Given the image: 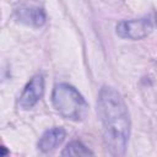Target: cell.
Here are the masks:
<instances>
[{
    "mask_svg": "<svg viewBox=\"0 0 157 157\" xmlns=\"http://www.w3.org/2000/svg\"><path fill=\"white\" fill-rule=\"evenodd\" d=\"M105 147L110 157H124L131 130L129 109L121 94L110 86H102L97 98Z\"/></svg>",
    "mask_w": 157,
    "mask_h": 157,
    "instance_id": "1",
    "label": "cell"
},
{
    "mask_svg": "<svg viewBox=\"0 0 157 157\" xmlns=\"http://www.w3.org/2000/svg\"><path fill=\"white\" fill-rule=\"evenodd\" d=\"M52 103L55 110L67 120L82 121L88 113V103L85 97L66 82H60L54 86Z\"/></svg>",
    "mask_w": 157,
    "mask_h": 157,
    "instance_id": "2",
    "label": "cell"
},
{
    "mask_svg": "<svg viewBox=\"0 0 157 157\" xmlns=\"http://www.w3.org/2000/svg\"><path fill=\"white\" fill-rule=\"evenodd\" d=\"M152 28H153L152 22L147 17L134 18V20H123L115 27L117 34L120 38L130 39V40L144 39L152 32Z\"/></svg>",
    "mask_w": 157,
    "mask_h": 157,
    "instance_id": "3",
    "label": "cell"
},
{
    "mask_svg": "<svg viewBox=\"0 0 157 157\" xmlns=\"http://www.w3.org/2000/svg\"><path fill=\"white\" fill-rule=\"evenodd\" d=\"M44 93V76L43 74H36L25 86L20 98H18V107L21 109H31L33 108L39 99L43 97Z\"/></svg>",
    "mask_w": 157,
    "mask_h": 157,
    "instance_id": "4",
    "label": "cell"
},
{
    "mask_svg": "<svg viewBox=\"0 0 157 157\" xmlns=\"http://www.w3.org/2000/svg\"><path fill=\"white\" fill-rule=\"evenodd\" d=\"M13 15L18 22L31 27H42L47 20L44 9L32 4H20L15 9Z\"/></svg>",
    "mask_w": 157,
    "mask_h": 157,
    "instance_id": "5",
    "label": "cell"
},
{
    "mask_svg": "<svg viewBox=\"0 0 157 157\" xmlns=\"http://www.w3.org/2000/svg\"><path fill=\"white\" fill-rule=\"evenodd\" d=\"M66 131L60 126H54L45 130L38 140V150L43 153H49L56 150L65 140Z\"/></svg>",
    "mask_w": 157,
    "mask_h": 157,
    "instance_id": "6",
    "label": "cell"
},
{
    "mask_svg": "<svg viewBox=\"0 0 157 157\" xmlns=\"http://www.w3.org/2000/svg\"><path fill=\"white\" fill-rule=\"evenodd\" d=\"M61 157H96L91 148H88L82 141H70L61 151Z\"/></svg>",
    "mask_w": 157,
    "mask_h": 157,
    "instance_id": "7",
    "label": "cell"
},
{
    "mask_svg": "<svg viewBox=\"0 0 157 157\" xmlns=\"http://www.w3.org/2000/svg\"><path fill=\"white\" fill-rule=\"evenodd\" d=\"M1 157H10V152L5 146H1Z\"/></svg>",
    "mask_w": 157,
    "mask_h": 157,
    "instance_id": "8",
    "label": "cell"
},
{
    "mask_svg": "<svg viewBox=\"0 0 157 157\" xmlns=\"http://www.w3.org/2000/svg\"><path fill=\"white\" fill-rule=\"evenodd\" d=\"M156 23H157V20H156Z\"/></svg>",
    "mask_w": 157,
    "mask_h": 157,
    "instance_id": "9",
    "label": "cell"
}]
</instances>
